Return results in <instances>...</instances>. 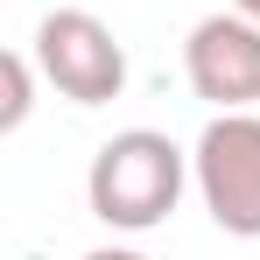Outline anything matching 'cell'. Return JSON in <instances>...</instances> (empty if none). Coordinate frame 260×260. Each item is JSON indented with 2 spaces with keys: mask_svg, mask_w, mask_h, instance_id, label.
Listing matches in <instances>:
<instances>
[{
  "mask_svg": "<svg viewBox=\"0 0 260 260\" xmlns=\"http://www.w3.org/2000/svg\"><path fill=\"white\" fill-rule=\"evenodd\" d=\"M190 183L218 232L260 239V113H211L190 148Z\"/></svg>",
  "mask_w": 260,
  "mask_h": 260,
  "instance_id": "7a4b0ae2",
  "label": "cell"
},
{
  "mask_svg": "<svg viewBox=\"0 0 260 260\" xmlns=\"http://www.w3.org/2000/svg\"><path fill=\"white\" fill-rule=\"evenodd\" d=\"M232 7H239V14H246V21H260V0H232Z\"/></svg>",
  "mask_w": 260,
  "mask_h": 260,
  "instance_id": "52a82bcc",
  "label": "cell"
},
{
  "mask_svg": "<svg viewBox=\"0 0 260 260\" xmlns=\"http://www.w3.org/2000/svg\"><path fill=\"white\" fill-rule=\"evenodd\" d=\"M183 78L218 113H253L260 106V21H246L239 7L204 14L183 36Z\"/></svg>",
  "mask_w": 260,
  "mask_h": 260,
  "instance_id": "277c9868",
  "label": "cell"
},
{
  "mask_svg": "<svg viewBox=\"0 0 260 260\" xmlns=\"http://www.w3.org/2000/svg\"><path fill=\"white\" fill-rule=\"evenodd\" d=\"M36 63H43L49 91L71 99V106H106V99L127 91V49H120V36H113L99 14H85V7L43 14V28H36Z\"/></svg>",
  "mask_w": 260,
  "mask_h": 260,
  "instance_id": "3957f363",
  "label": "cell"
},
{
  "mask_svg": "<svg viewBox=\"0 0 260 260\" xmlns=\"http://www.w3.org/2000/svg\"><path fill=\"white\" fill-rule=\"evenodd\" d=\"M183 183H190V155L176 148L169 134L155 127H127L113 134L85 169V204L99 225L113 232H155L169 225V211L183 204Z\"/></svg>",
  "mask_w": 260,
  "mask_h": 260,
  "instance_id": "6da1fadb",
  "label": "cell"
},
{
  "mask_svg": "<svg viewBox=\"0 0 260 260\" xmlns=\"http://www.w3.org/2000/svg\"><path fill=\"white\" fill-rule=\"evenodd\" d=\"M36 71H43V63H36L28 49H7V106H0V127H7V134L21 127L28 106H36Z\"/></svg>",
  "mask_w": 260,
  "mask_h": 260,
  "instance_id": "5b68a950",
  "label": "cell"
},
{
  "mask_svg": "<svg viewBox=\"0 0 260 260\" xmlns=\"http://www.w3.org/2000/svg\"><path fill=\"white\" fill-rule=\"evenodd\" d=\"M85 260H148V253H134V246H91Z\"/></svg>",
  "mask_w": 260,
  "mask_h": 260,
  "instance_id": "8992f818",
  "label": "cell"
}]
</instances>
